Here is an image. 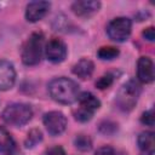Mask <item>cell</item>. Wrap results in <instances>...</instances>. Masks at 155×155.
Returning <instances> with one entry per match:
<instances>
[{
	"instance_id": "cell-1",
	"label": "cell",
	"mask_w": 155,
	"mask_h": 155,
	"mask_svg": "<svg viewBox=\"0 0 155 155\" xmlns=\"http://www.w3.org/2000/svg\"><path fill=\"white\" fill-rule=\"evenodd\" d=\"M51 98L61 104H73L78 101L80 94L79 85L68 78H56L50 81L47 86Z\"/></svg>"
},
{
	"instance_id": "cell-2",
	"label": "cell",
	"mask_w": 155,
	"mask_h": 155,
	"mask_svg": "<svg viewBox=\"0 0 155 155\" xmlns=\"http://www.w3.org/2000/svg\"><path fill=\"white\" fill-rule=\"evenodd\" d=\"M140 92H142V87L138 81L128 80L127 82H125L116 93L115 102L117 108L122 111L132 110L138 102Z\"/></svg>"
},
{
	"instance_id": "cell-3",
	"label": "cell",
	"mask_w": 155,
	"mask_h": 155,
	"mask_svg": "<svg viewBox=\"0 0 155 155\" xmlns=\"http://www.w3.org/2000/svg\"><path fill=\"white\" fill-rule=\"evenodd\" d=\"M44 51V35L41 33H33L23 44L21 57L25 65H36L41 61Z\"/></svg>"
},
{
	"instance_id": "cell-4",
	"label": "cell",
	"mask_w": 155,
	"mask_h": 155,
	"mask_svg": "<svg viewBox=\"0 0 155 155\" xmlns=\"http://www.w3.org/2000/svg\"><path fill=\"white\" fill-rule=\"evenodd\" d=\"M2 120L16 127H21L30 121L33 116V110L28 104L23 103H15L7 105L2 111Z\"/></svg>"
},
{
	"instance_id": "cell-5",
	"label": "cell",
	"mask_w": 155,
	"mask_h": 155,
	"mask_svg": "<svg viewBox=\"0 0 155 155\" xmlns=\"http://www.w3.org/2000/svg\"><path fill=\"white\" fill-rule=\"evenodd\" d=\"M132 29V22L127 17H116L109 22L107 34L109 39L116 42H122L128 39Z\"/></svg>"
},
{
	"instance_id": "cell-6",
	"label": "cell",
	"mask_w": 155,
	"mask_h": 155,
	"mask_svg": "<svg viewBox=\"0 0 155 155\" xmlns=\"http://www.w3.org/2000/svg\"><path fill=\"white\" fill-rule=\"evenodd\" d=\"M44 125L51 136H59L67 128V117L58 110L48 111L44 115Z\"/></svg>"
},
{
	"instance_id": "cell-7",
	"label": "cell",
	"mask_w": 155,
	"mask_h": 155,
	"mask_svg": "<svg viewBox=\"0 0 155 155\" xmlns=\"http://www.w3.org/2000/svg\"><path fill=\"white\" fill-rule=\"evenodd\" d=\"M46 58L52 63H61L67 57V46L59 39H51L45 47Z\"/></svg>"
},
{
	"instance_id": "cell-8",
	"label": "cell",
	"mask_w": 155,
	"mask_h": 155,
	"mask_svg": "<svg viewBox=\"0 0 155 155\" xmlns=\"http://www.w3.org/2000/svg\"><path fill=\"white\" fill-rule=\"evenodd\" d=\"M51 4L48 1H31L25 7V18L28 22H38L48 12Z\"/></svg>"
},
{
	"instance_id": "cell-9",
	"label": "cell",
	"mask_w": 155,
	"mask_h": 155,
	"mask_svg": "<svg viewBox=\"0 0 155 155\" xmlns=\"http://www.w3.org/2000/svg\"><path fill=\"white\" fill-rule=\"evenodd\" d=\"M137 78L143 84H150L155 79L154 63L149 57H140L137 62Z\"/></svg>"
},
{
	"instance_id": "cell-10",
	"label": "cell",
	"mask_w": 155,
	"mask_h": 155,
	"mask_svg": "<svg viewBox=\"0 0 155 155\" xmlns=\"http://www.w3.org/2000/svg\"><path fill=\"white\" fill-rule=\"evenodd\" d=\"M16 81V70L8 61H0V91L10 90Z\"/></svg>"
},
{
	"instance_id": "cell-11",
	"label": "cell",
	"mask_w": 155,
	"mask_h": 155,
	"mask_svg": "<svg viewBox=\"0 0 155 155\" xmlns=\"http://www.w3.org/2000/svg\"><path fill=\"white\" fill-rule=\"evenodd\" d=\"M101 7V2L99 1H94V0H79L73 2L71 5V11L80 17H85V16H90L94 12H97Z\"/></svg>"
},
{
	"instance_id": "cell-12",
	"label": "cell",
	"mask_w": 155,
	"mask_h": 155,
	"mask_svg": "<svg viewBox=\"0 0 155 155\" xmlns=\"http://www.w3.org/2000/svg\"><path fill=\"white\" fill-rule=\"evenodd\" d=\"M93 70H94V64L92 61H90L87 58H82L73 65V74L84 80L90 79Z\"/></svg>"
},
{
	"instance_id": "cell-13",
	"label": "cell",
	"mask_w": 155,
	"mask_h": 155,
	"mask_svg": "<svg viewBox=\"0 0 155 155\" xmlns=\"http://www.w3.org/2000/svg\"><path fill=\"white\" fill-rule=\"evenodd\" d=\"M138 147L142 150L140 155H153L154 153V145H155V138H154V132L145 131L142 132L138 136Z\"/></svg>"
},
{
	"instance_id": "cell-14",
	"label": "cell",
	"mask_w": 155,
	"mask_h": 155,
	"mask_svg": "<svg viewBox=\"0 0 155 155\" xmlns=\"http://www.w3.org/2000/svg\"><path fill=\"white\" fill-rule=\"evenodd\" d=\"M78 102L80 104V108L86 109V110H88V111H91L93 114L101 107V101L94 94H92L91 92H82V93H80L79 97H78Z\"/></svg>"
},
{
	"instance_id": "cell-15",
	"label": "cell",
	"mask_w": 155,
	"mask_h": 155,
	"mask_svg": "<svg viewBox=\"0 0 155 155\" xmlns=\"http://www.w3.org/2000/svg\"><path fill=\"white\" fill-rule=\"evenodd\" d=\"M15 149V140L5 127H0V153L11 154Z\"/></svg>"
},
{
	"instance_id": "cell-16",
	"label": "cell",
	"mask_w": 155,
	"mask_h": 155,
	"mask_svg": "<svg viewBox=\"0 0 155 155\" xmlns=\"http://www.w3.org/2000/svg\"><path fill=\"white\" fill-rule=\"evenodd\" d=\"M119 53H120L119 48L114 46H103L98 50L97 56L102 61H111V59H115L119 56Z\"/></svg>"
},
{
	"instance_id": "cell-17",
	"label": "cell",
	"mask_w": 155,
	"mask_h": 155,
	"mask_svg": "<svg viewBox=\"0 0 155 155\" xmlns=\"http://www.w3.org/2000/svg\"><path fill=\"white\" fill-rule=\"evenodd\" d=\"M42 140V133L39 128H33L28 132V136L25 138L24 145L25 148H34L38 143H40Z\"/></svg>"
},
{
	"instance_id": "cell-18",
	"label": "cell",
	"mask_w": 155,
	"mask_h": 155,
	"mask_svg": "<svg viewBox=\"0 0 155 155\" xmlns=\"http://www.w3.org/2000/svg\"><path fill=\"white\" fill-rule=\"evenodd\" d=\"M74 144L81 151H87V150H90L92 148V140H91V138L87 137V136H85V134L76 136V138L74 139Z\"/></svg>"
},
{
	"instance_id": "cell-19",
	"label": "cell",
	"mask_w": 155,
	"mask_h": 155,
	"mask_svg": "<svg viewBox=\"0 0 155 155\" xmlns=\"http://www.w3.org/2000/svg\"><path fill=\"white\" fill-rule=\"evenodd\" d=\"M74 116H75V120L80 121V122H86V121H90L92 119L93 113L79 107L76 110H74Z\"/></svg>"
},
{
	"instance_id": "cell-20",
	"label": "cell",
	"mask_w": 155,
	"mask_h": 155,
	"mask_svg": "<svg viewBox=\"0 0 155 155\" xmlns=\"http://www.w3.org/2000/svg\"><path fill=\"white\" fill-rule=\"evenodd\" d=\"M113 81H114L113 75H111V74H105V75L101 76V78L96 81V87H98L99 90H105V88H108L109 86H111Z\"/></svg>"
},
{
	"instance_id": "cell-21",
	"label": "cell",
	"mask_w": 155,
	"mask_h": 155,
	"mask_svg": "<svg viewBox=\"0 0 155 155\" xmlns=\"http://www.w3.org/2000/svg\"><path fill=\"white\" fill-rule=\"evenodd\" d=\"M140 122L143 125H147V126H154V122H155V117H154V110L153 109H149L147 111H144L140 116Z\"/></svg>"
},
{
	"instance_id": "cell-22",
	"label": "cell",
	"mask_w": 155,
	"mask_h": 155,
	"mask_svg": "<svg viewBox=\"0 0 155 155\" xmlns=\"http://www.w3.org/2000/svg\"><path fill=\"white\" fill-rule=\"evenodd\" d=\"M143 36L148 40V41H154L155 39V29L154 27H148L143 30Z\"/></svg>"
},
{
	"instance_id": "cell-23",
	"label": "cell",
	"mask_w": 155,
	"mask_h": 155,
	"mask_svg": "<svg viewBox=\"0 0 155 155\" xmlns=\"http://www.w3.org/2000/svg\"><path fill=\"white\" fill-rule=\"evenodd\" d=\"M47 155H67V153L64 151V149L62 147L56 145V147H52L51 149H48Z\"/></svg>"
},
{
	"instance_id": "cell-24",
	"label": "cell",
	"mask_w": 155,
	"mask_h": 155,
	"mask_svg": "<svg viewBox=\"0 0 155 155\" xmlns=\"http://www.w3.org/2000/svg\"><path fill=\"white\" fill-rule=\"evenodd\" d=\"M94 155H115L114 154V150L110 148V147H102V148H99L97 151H96V154Z\"/></svg>"
}]
</instances>
